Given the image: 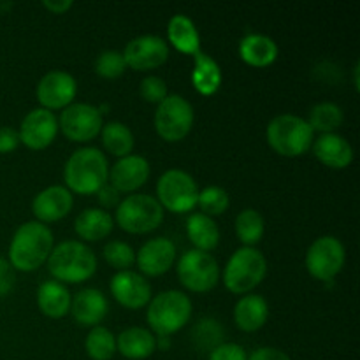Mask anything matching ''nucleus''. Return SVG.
<instances>
[{"label": "nucleus", "mask_w": 360, "mask_h": 360, "mask_svg": "<svg viewBox=\"0 0 360 360\" xmlns=\"http://www.w3.org/2000/svg\"><path fill=\"white\" fill-rule=\"evenodd\" d=\"M111 214L98 207H88L74 221V231L84 241H101L108 238L112 231Z\"/></svg>", "instance_id": "obj_26"}, {"label": "nucleus", "mask_w": 360, "mask_h": 360, "mask_svg": "<svg viewBox=\"0 0 360 360\" xmlns=\"http://www.w3.org/2000/svg\"><path fill=\"white\" fill-rule=\"evenodd\" d=\"M97 195H98V202H101L104 207L116 206V204H118V200H120L118 190L112 188V186L108 185V183H105V185L102 186L101 190H98Z\"/></svg>", "instance_id": "obj_43"}, {"label": "nucleus", "mask_w": 360, "mask_h": 360, "mask_svg": "<svg viewBox=\"0 0 360 360\" xmlns=\"http://www.w3.org/2000/svg\"><path fill=\"white\" fill-rule=\"evenodd\" d=\"M264 229H266V224H264L262 214L252 207L243 210L236 218V234H238L239 241L248 248H253L257 243H260Z\"/></svg>", "instance_id": "obj_31"}, {"label": "nucleus", "mask_w": 360, "mask_h": 360, "mask_svg": "<svg viewBox=\"0 0 360 360\" xmlns=\"http://www.w3.org/2000/svg\"><path fill=\"white\" fill-rule=\"evenodd\" d=\"M37 306L42 315L49 319H62L70 309V292L60 281H44L37 288Z\"/></svg>", "instance_id": "obj_25"}, {"label": "nucleus", "mask_w": 360, "mask_h": 360, "mask_svg": "<svg viewBox=\"0 0 360 360\" xmlns=\"http://www.w3.org/2000/svg\"><path fill=\"white\" fill-rule=\"evenodd\" d=\"M195 67L192 70V84L200 95L211 97L221 86V69L210 55L199 51L193 55Z\"/></svg>", "instance_id": "obj_27"}, {"label": "nucleus", "mask_w": 360, "mask_h": 360, "mask_svg": "<svg viewBox=\"0 0 360 360\" xmlns=\"http://www.w3.org/2000/svg\"><path fill=\"white\" fill-rule=\"evenodd\" d=\"M53 232L41 221H27L14 232L9 245V264L13 269L32 273L39 269L53 250Z\"/></svg>", "instance_id": "obj_1"}, {"label": "nucleus", "mask_w": 360, "mask_h": 360, "mask_svg": "<svg viewBox=\"0 0 360 360\" xmlns=\"http://www.w3.org/2000/svg\"><path fill=\"white\" fill-rule=\"evenodd\" d=\"M84 348L91 360H111L116 354V336L105 327L97 326L88 333Z\"/></svg>", "instance_id": "obj_33"}, {"label": "nucleus", "mask_w": 360, "mask_h": 360, "mask_svg": "<svg viewBox=\"0 0 360 360\" xmlns=\"http://www.w3.org/2000/svg\"><path fill=\"white\" fill-rule=\"evenodd\" d=\"M267 273V262L262 252L243 246L229 259L224 269V285L232 294H248L262 283Z\"/></svg>", "instance_id": "obj_6"}, {"label": "nucleus", "mask_w": 360, "mask_h": 360, "mask_svg": "<svg viewBox=\"0 0 360 360\" xmlns=\"http://www.w3.org/2000/svg\"><path fill=\"white\" fill-rule=\"evenodd\" d=\"M42 6L48 11H51L53 14H63L72 7V2L70 0H60V2H48L46 0V2H42Z\"/></svg>", "instance_id": "obj_44"}, {"label": "nucleus", "mask_w": 360, "mask_h": 360, "mask_svg": "<svg viewBox=\"0 0 360 360\" xmlns=\"http://www.w3.org/2000/svg\"><path fill=\"white\" fill-rule=\"evenodd\" d=\"M20 144V136L11 127H0V153H11Z\"/></svg>", "instance_id": "obj_41"}, {"label": "nucleus", "mask_w": 360, "mask_h": 360, "mask_svg": "<svg viewBox=\"0 0 360 360\" xmlns=\"http://www.w3.org/2000/svg\"><path fill=\"white\" fill-rule=\"evenodd\" d=\"M229 193L220 186H207L202 192H199V199H197V206L200 207L202 214L206 217H218L224 214L229 210Z\"/></svg>", "instance_id": "obj_35"}, {"label": "nucleus", "mask_w": 360, "mask_h": 360, "mask_svg": "<svg viewBox=\"0 0 360 360\" xmlns=\"http://www.w3.org/2000/svg\"><path fill=\"white\" fill-rule=\"evenodd\" d=\"M37 98L42 109H65L74 104L77 94V83L65 70H51L44 74L37 84Z\"/></svg>", "instance_id": "obj_14"}, {"label": "nucleus", "mask_w": 360, "mask_h": 360, "mask_svg": "<svg viewBox=\"0 0 360 360\" xmlns=\"http://www.w3.org/2000/svg\"><path fill=\"white\" fill-rule=\"evenodd\" d=\"M345 246L334 236L315 239L306 253V269L315 280L330 281L341 273L345 266Z\"/></svg>", "instance_id": "obj_11"}, {"label": "nucleus", "mask_w": 360, "mask_h": 360, "mask_svg": "<svg viewBox=\"0 0 360 360\" xmlns=\"http://www.w3.org/2000/svg\"><path fill=\"white\" fill-rule=\"evenodd\" d=\"M207 360H248V354L238 343H221L210 352Z\"/></svg>", "instance_id": "obj_39"}, {"label": "nucleus", "mask_w": 360, "mask_h": 360, "mask_svg": "<svg viewBox=\"0 0 360 360\" xmlns=\"http://www.w3.org/2000/svg\"><path fill=\"white\" fill-rule=\"evenodd\" d=\"M104 259L111 267L120 271H129L136 262V252L132 246L123 241H111L104 246Z\"/></svg>", "instance_id": "obj_36"}, {"label": "nucleus", "mask_w": 360, "mask_h": 360, "mask_svg": "<svg viewBox=\"0 0 360 360\" xmlns=\"http://www.w3.org/2000/svg\"><path fill=\"white\" fill-rule=\"evenodd\" d=\"M137 266L141 273L150 278L162 276L172 267L176 260V246L167 238L150 239L137 252Z\"/></svg>", "instance_id": "obj_17"}, {"label": "nucleus", "mask_w": 360, "mask_h": 360, "mask_svg": "<svg viewBox=\"0 0 360 360\" xmlns=\"http://www.w3.org/2000/svg\"><path fill=\"white\" fill-rule=\"evenodd\" d=\"M141 97L150 104H160L167 97V84L162 77L148 76L141 81Z\"/></svg>", "instance_id": "obj_38"}, {"label": "nucleus", "mask_w": 360, "mask_h": 360, "mask_svg": "<svg viewBox=\"0 0 360 360\" xmlns=\"http://www.w3.org/2000/svg\"><path fill=\"white\" fill-rule=\"evenodd\" d=\"M108 158L97 148H79L67 160L63 169L67 190L79 195H94L108 183Z\"/></svg>", "instance_id": "obj_2"}, {"label": "nucleus", "mask_w": 360, "mask_h": 360, "mask_svg": "<svg viewBox=\"0 0 360 360\" xmlns=\"http://www.w3.org/2000/svg\"><path fill=\"white\" fill-rule=\"evenodd\" d=\"M127 69V63L123 60V55L120 51H102L95 60V72L105 79H116V77L123 76Z\"/></svg>", "instance_id": "obj_37"}, {"label": "nucleus", "mask_w": 360, "mask_h": 360, "mask_svg": "<svg viewBox=\"0 0 360 360\" xmlns=\"http://www.w3.org/2000/svg\"><path fill=\"white\" fill-rule=\"evenodd\" d=\"M192 316V301L179 290H167L153 297L148 306L146 320L158 338H169L181 330Z\"/></svg>", "instance_id": "obj_4"}, {"label": "nucleus", "mask_w": 360, "mask_h": 360, "mask_svg": "<svg viewBox=\"0 0 360 360\" xmlns=\"http://www.w3.org/2000/svg\"><path fill=\"white\" fill-rule=\"evenodd\" d=\"M278 44L271 37L262 34H250L241 39L239 56L252 67H269L278 58Z\"/></svg>", "instance_id": "obj_24"}, {"label": "nucleus", "mask_w": 360, "mask_h": 360, "mask_svg": "<svg viewBox=\"0 0 360 360\" xmlns=\"http://www.w3.org/2000/svg\"><path fill=\"white\" fill-rule=\"evenodd\" d=\"M72 193L65 186H49L39 192L32 200V213L41 224H53L67 214L72 210Z\"/></svg>", "instance_id": "obj_18"}, {"label": "nucleus", "mask_w": 360, "mask_h": 360, "mask_svg": "<svg viewBox=\"0 0 360 360\" xmlns=\"http://www.w3.org/2000/svg\"><path fill=\"white\" fill-rule=\"evenodd\" d=\"M354 74H355V88H357V90H359V63H357V65H355Z\"/></svg>", "instance_id": "obj_45"}, {"label": "nucleus", "mask_w": 360, "mask_h": 360, "mask_svg": "<svg viewBox=\"0 0 360 360\" xmlns=\"http://www.w3.org/2000/svg\"><path fill=\"white\" fill-rule=\"evenodd\" d=\"M111 294L118 304L127 309H141L150 304L151 285L146 278L134 271H120L111 280Z\"/></svg>", "instance_id": "obj_16"}, {"label": "nucleus", "mask_w": 360, "mask_h": 360, "mask_svg": "<svg viewBox=\"0 0 360 360\" xmlns=\"http://www.w3.org/2000/svg\"><path fill=\"white\" fill-rule=\"evenodd\" d=\"M102 122L101 109L91 104H70L63 109L58 120V129L72 143H88L101 134Z\"/></svg>", "instance_id": "obj_12"}, {"label": "nucleus", "mask_w": 360, "mask_h": 360, "mask_svg": "<svg viewBox=\"0 0 360 360\" xmlns=\"http://www.w3.org/2000/svg\"><path fill=\"white\" fill-rule=\"evenodd\" d=\"M315 132L304 118L295 115H280L267 125V143L281 157H301L313 144Z\"/></svg>", "instance_id": "obj_5"}, {"label": "nucleus", "mask_w": 360, "mask_h": 360, "mask_svg": "<svg viewBox=\"0 0 360 360\" xmlns=\"http://www.w3.org/2000/svg\"><path fill=\"white\" fill-rule=\"evenodd\" d=\"M127 67L134 70H151L164 65L169 58V46L158 35H141L132 39L122 53Z\"/></svg>", "instance_id": "obj_13"}, {"label": "nucleus", "mask_w": 360, "mask_h": 360, "mask_svg": "<svg viewBox=\"0 0 360 360\" xmlns=\"http://www.w3.org/2000/svg\"><path fill=\"white\" fill-rule=\"evenodd\" d=\"M193 108L181 95H167L155 111V129L167 143H178L190 134Z\"/></svg>", "instance_id": "obj_9"}, {"label": "nucleus", "mask_w": 360, "mask_h": 360, "mask_svg": "<svg viewBox=\"0 0 360 360\" xmlns=\"http://www.w3.org/2000/svg\"><path fill=\"white\" fill-rule=\"evenodd\" d=\"M313 153L323 165L336 171L348 167L354 160L352 144L338 134H322L313 143Z\"/></svg>", "instance_id": "obj_21"}, {"label": "nucleus", "mask_w": 360, "mask_h": 360, "mask_svg": "<svg viewBox=\"0 0 360 360\" xmlns=\"http://www.w3.org/2000/svg\"><path fill=\"white\" fill-rule=\"evenodd\" d=\"M178 278L183 287L190 292L204 294L217 287L220 280V267L211 253L190 250L179 259Z\"/></svg>", "instance_id": "obj_10"}, {"label": "nucleus", "mask_w": 360, "mask_h": 360, "mask_svg": "<svg viewBox=\"0 0 360 360\" xmlns=\"http://www.w3.org/2000/svg\"><path fill=\"white\" fill-rule=\"evenodd\" d=\"M186 236L199 252L210 253L220 243V231L213 218L202 213L190 214L186 220Z\"/></svg>", "instance_id": "obj_29"}, {"label": "nucleus", "mask_w": 360, "mask_h": 360, "mask_svg": "<svg viewBox=\"0 0 360 360\" xmlns=\"http://www.w3.org/2000/svg\"><path fill=\"white\" fill-rule=\"evenodd\" d=\"M157 350V338L143 327H130L116 338V352L129 360H144Z\"/></svg>", "instance_id": "obj_22"}, {"label": "nucleus", "mask_w": 360, "mask_h": 360, "mask_svg": "<svg viewBox=\"0 0 360 360\" xmlns=\"http://www.w3.org/2000/svg\"><path fill=\"white\" fill-rule=\"evenodd\" d=\"M150 178V162L141 155L120 158L109 171L111 186L118 192H136Z\"/></svg>", "instance_id": "obj_19"}, {"label": "nucleus", "mask_w": 360, "mask_h": 360, "mask_svg": "<svg viewBox=\"0 0 360 360\" xmlns=\"http://www.w3.org/2000/svg\"><path fill=\"white\" fill-rule=\"evenodd\" d=\"M248 360H292V359L288 357L285 352L278 350V348L264 347L253 352V354L248 357Z\"/></svg>", "instance_id": "obj_42"}, {"label": "nucleus", "mask_w": 360, "mask_h": 360, "mask_svg": "<svg viewBox=\"0 0 360 360\" xmlns=\"http://www.w3.org/2000/svg\"><path fill=\"white\" fill-rule=\"evenodd\" d=\"M308 123L313 132L319 130L322 134H334V130L340 129L341 123H343V111L338 104L322 102L309 111Z\"/></svg>", "instance_id": "obj_32"}, {"label": "nucleus", "mask_w": 360, "mask_h": 360, "mask_svg": "<svg viewBox=\"0 0 360 360\" xmlns=\"http://www.w3.org/2000/svg\"><path fill=\"white\" fill-rule=\"evenodd\" d=\"M48 271L60 283H83L97 271V257L84 243L63 241L51 250Z\"/></svg>", "instance_id": "obj_3"}, {"label": "nucleus", "mask_w": 360, "mask_h": 360, "mask_svg": "<svg viewBox=\"0 0 360 360\" xmlns=\"http://www.w3.org/2000/svg\"><path fill=\"white\" fill-rule=\"evenodd\" d=\"M102 144L105 150L115 157L123 158L132 153L134 150V134L125 123L111 122L102 127L101 130Z\"/></svg>", "instance_id": "obj_30"}, {"label": "nucleus", "mask_w": 360, "mask_h": 360, "mask_svg": "<svg viewBox=\"0 0 360 360\" xmlns=\"http://www.w3.org/2000/svg\"><path fill=\"white\" fill-rule=\"evenodd\" d=\"M58 134V120L48 109H34L23 118L20 125V143L30 150H44L55 141Z\"/></svg>", "instance_id": "obj_15"}, {"label": "nucleus", "mask_w": 360, "mask_h": 360, "mask_svg": "<svg viewBox=\"0 0 360 360\" xmlns=\"http://www.w3.org/2000/svg\"><path fill=\"white\" fill-rule=\"evenodd\" d=\"M164 220V207L158 200L144 193H134L118 204L116 224L129 234H146L155 231Z\"/></svg>", "instance_id": "obj_7"}, {"label": "nucleus", "mask_w": 360, "mask_h": 360, "mask_svg": "<svg viewBox=\"0 0 360 360\" xmlns=\"http://www.w3.org/2000/svg\"><path fill=\"white\" fill-rule=\"evenodd\" d=\"M158 204L171 213H188L197 206L199 188L188 172L181 169H169L157 183Z\"/></svg>", "instance_id": "obj_8"}, {"label": "nucleus", "mask_w": 360, "mask_h": 360, "mask_svg": "<svg viewBox=\"0 0 360 360\" xmlns=\"http://www.w3.org/2000/svg\"><path fill=\"white\" fill-rule=\"evenodd\" d=\"M70 313L81 327H97L105 319L109 304L105 295L97 288H83L70 299Z\"/></svg>", "instance_id": "obj_20"}, {"label": "nucleus", "mask_w": 360, "mask_h": 360, "mask_svg": "<svg viewBox=\"0 0 360 360\" xmlns=\"http://www.w3.org/2000/svg\"><path fill=\"white\" fill-rule=\"evenodd\" d=\"M269 319V306L262 295L250 294L238 301L234 308V322L245 333H255L262 329Z\"/></svg>", "instance_id": "obj_23"}, {"label": "nucleus", "mask_w": 360, "mask_h": 360, "mask_svg": "<svg viewBox=\"0 0 360 360\" xmlns=\"http://www.w3.org/2000/svg\"><path fill=\"white\" fill-rule=\"evenodd\" d=\"M224 327L214 319H202L193 326L192 341L199 350L211 352L218 345L224 343Z\"/></svg>", "instance_id": "obj_34"}, {"label": "nucleus", "mask_w": 360, "mask_h": 360, "mask_svg": "<svg viewBox=\"0 0 360 360\" xmlns=\"http://www.w3.org/2000/svg\"><path fill=\"white\" fill-rule=\"evenodd\" d=\"M14 281H16V276H14L13 266L6 259H0V297L13 290Z\"/></svg>", "instance_id": "obj_40"}, {"label": "nucleus", "mask_w": 360, "mask_h": 360, "mask_svg": "<svg viewBox=\"0 0 360 360\" xmlns=\"http://www.w3.org/2000/svg\"><path fill=\"white\" fill-rule=\"evenodd\" d=\"M169 42L183 55H195L200 51V35L195 23L183 14L171 18L167 27Z\"/></svg>", "instance_id": "obj_28"}]
</instances>
